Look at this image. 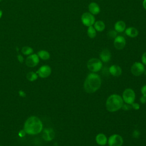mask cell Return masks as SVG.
I'll use <instances>...</instances> for the list:
<instances>
[{"instance_id": "4", "label": "cell", "mask_w": 146, "mask_h": 146, "mask_svg": "<svg viewBox=\"0 0 146 146\" xmlns=\"http://www.w3.org/2000/svg\"><path fill=\"white\" fill-rule=\"evenodd\" d=\"M87 67L91 72L96 73L102 68L103 63L99 59L91 58L87 62Z\"/></svg>"}, {"instance_id": "24", "label": "cell", "mask_w": 146, "mask_h": 146, "mask_svg": "<svg viewBox=\"0 0 146 146\" xmlns=\"http://www.w3.org/2000/svg\"><path fill=\"white\" fill-rule=\"evenodd\" d=\"M107 36L110 39H115L117 35V32L114 30H110L107 34Z\"/></svg>"}, {"instance_id": "15", "label": "cell", "mask_w": 146, "mask_h": 146, "mask_svg": "<svg viewBox=\"0 0 146 146\" xmlns=\"http://www.w3.org/2000/svg\"><path fill=\"white\" fill-rule=\"evenodd\" d=\"M99 56H100V59L102 62L107 63L110 60L111 58V52L109 51V50L104 49L100 52L99 54Z\"/></svg>"}, {"instance_id": "32", "label": "cell", "mask_w": 146, "mask_h": 146, "mask_svg": "<svg viewBox=\"0 0 146 146\" xmlns=\"http://www.w3.org/2000/svg\"><path fill=\"white\" fill-rule=\"evenodd\" d=\"M17 59L20 63H22L23 62V58L21 55H18L17 56Z\"/></svg>"}, {"instance_id": "10", "label": "cell", "mask_w": 146, "mask_h": 146, "mask_svg": "<svg viewBox=\"0 0 146 146\" xmlns=\"http://www.w3.org/2000/svg\"><path fill=\"white\" fill-rule=\"evenodd\" d=\"M39 62V58L38 55L35 54H31L29 55L26 59V64L28 67H34L36 66Z\"/></svg>"}, {"instance_id": "35", "label": "cell", "mask_w": 146, "mask_h": 146, "mask_svg": "<svg viewBox=\"0 0 146 146\" xmlns=\"http://www.w3.org/2000/svg\"><path fill=\"white\" fill-rule=\"evenodd\" d=\"M2 15V11L1 10H0V18H1Z\"/></svg>"}, {"instance_id": "26", "label": "cell", "mask_w": 146, "mask_h": 146, "mask_svg": "<svg viewBox=\"0 0 146 146\" xmlns=\"http://www.w3.org/2000/svg\"><path fill=\"white\" fill-rule=\"evenodd\" d=\"M140 133L139 131H138L137 129H135L132 132V137L133 138L137 139L140 136Z\"/></svg>"}, {"instance_id": "14", "label": "cell", "mask_w": 146, "mask_h": 146, "mask_svg": "<svg viewBox=\"0 0 146 146\" xmlns=\"http://www.w3.org/2000/svg\"><path fill=\"white\" fill-rule=\"evenodd\" d=\"M95 141L98 145L104 146L107 144L108 138L105 134L103 133H99L96 135L95 137Z\"/></svg>"}, {"instance_id": "8", "label": "cell", "mask_w": 146, "mask_h": 146, "mask_svg": "<svg viewBox=\"0 0 146 146\" xmlns=\"http://www.w3.org/2000/svg\"><path fill=\"white\" fill-rule=\"evenodd\" d=\"M109 146H121L123 144V137L118 134H113L108 138Z\"/></svg>"}, {"instance_id": "18", "label": "cell", "mask_w": 146, "mask_h": 146, "mask_svg": "<svg viewBox=\"0 0 146 146\" xmlns=\"http://www.w3.org/2000/svg\"><path fill=\"white\" fill-rule=\"evenodd\" d=\"M125 33L127 36L131 38H135L139 34L138 30L134 27H129L125 29Z\"/></svg>"}, {"instance_id": "36", "label": "cell", "mask_w": 146, "mask_h": 146, "mask_svg": "<svg viewBox=\"0 0 146 146\" xmlns=\"http://www.w3.org/2000/svg\"><path fill=\"white\" fill-rule=\"evenodd\" d=\"M144 74L145 75H146V70H145V71H144Z\"/></svg>"}, {"instance_id": "21", "label": "cell", "mask_w": 146, "mask_h": 146, "mask_svg": "<svg viewBox=\"0 0 146 146\" xmlns=\"http://www.w3.org/2000/svg\"><path fill=\"white\" fill-rule=\"evenodd\" d=\"M87 33L88 36L90 38H94L96 35V31L92 26L88 27Z\"/></svg>"}, {"instance_id": "20", "label": "cell", "mask_w": 146, "mask_h": 146, "mask_svg": "<svg viewBox=\"0 0 146 146\" xmlns=\"http://www.w3.org/2000/svg\"><path fill=\"white\" fill-rule=\"evenodd\" d=\"M38 56L42 60H47L50 58V53L46 50H40L38 52Z\"/></svg>"}, {"instance_id": "39", "label": "cell", "mask_w": 146, "mask_h": 146, "mask_svg": "<svg viewBox=\"0 0 146 146\" xmlns=\"http://www.w3.org/2000/svg\"><path fill=\"white\" fill-rule=\"evenodd\" d=\"M108 146H109V145H108Z\"/></svg>"}, {"instance_id": "29", "label": "cell", "mask_w": 146, "mask_h": 146, "mask_svg": "<svg viewBox=\"0 0 146 146\" xmlns=\"http://www.w3.org/2000/svg\"><path fill=\"white\" fill-rule=\"evenodd\" d=\"M140 91L143 95H144L146 96V84H145L141 87Z\"/></svg>"}, {"instance_id": "9", "label": "cell", "mask_w": 146, "mask_h": 146, "mask_svg": "<svg viewBox=\"0 0 146 146\" xmlns=\"http://www.w3.org/2000/svg\"><path fill=\"white\" fill-rule=\"evenodd\" d=\"M36 73L39 77L42 78H46L51 75V68L48 65H43L39 67Z\"/></svg>"}, {"instance_id": "27", "label": "cell", "mask_w": 146, "mask_h": 146, "mask_svg": "<svg viewBox=\"0 0 146 146\" xmlns=\"http://www.w3.org/2000/svg\"><path fill=\"white\" fill-rule=\"evenodd\" d=\"M132 108L134 109L135 110H138L140 109V104L137 103L133 102L132 104H131Z\"/></svg>"}, {"instance_id": "5", "label": "cell", "mask_w": 146, "mask_h": 146, "mask_svg": "<svg viewBox=\"0 0 146 146\" xmlns=\"http://www.w3.org/2000/svg\"><path fill=\"white\" fill-rule=\"evenodd\" d=\"M122 99L124 103L131 104L135 102L136 95L135 91L132 88H126L122 94Z\"/></svg>"}, {"instance_id": "13", "label": "cell", "mask_w": 146, "mask_h": 146, "mask_svg": "<svg viewBox=\"0 0 146 146\" xmlns=\"http://www.w3.org/2000/svg\"><path fill=\"white\" fill-rule=\"evenodd\" d=\"M108 71L111 75L113 76L118 77L121 75L122 73V69L121 68L116 64H113L109 67Z\"/></svg>"}, {"instance_id": "25", "label": "cell", "mask_w": 146, "mask_h": 146, "mask_svg": "<svg viewBox=\"0 0 146 146\" xmlns=\"http://www.w3.org/2000/svg\"><path fill=\"white\" fill-rule=\"evenodd\" d=\"M131 108H132L131 105L129 104H127V103H123V105H122V107H121V109L124 111H129Z\"/></svg>"}, {"instance_id": "2", "label": "cell", "mask_w": 146, "mask_h": 146, "mask_svg": "<svg viewBox=\"0 0 146 146\" xmlns=\"http://www.w3.org/2000/svg\"><path fill=\"white\" fill-rule=\"evenodd\" d=\"M43 129V124L40 119L35 116L29 117L24 124L23 129L29 135H36L41 132Z\"/></svg>"}, {"instance_id": "30", "label": "cell", "mask_w": 146, "mask_h": 146, "mask_svg": "<svg viewBox=\"0 0 146 146\" xmlns=\"http://www.w3.org/2000/svg\"><path fill=\"white\" fill-rule=\"evenodd\" d=\"M140 102L142 104H145L146 103V96L142 95L140 98Z\"/></svg>"}, {"instance_id": "23", "label": "cell", "mask_w": 146, "mask_h": 146, "mask_svg": "<svg viewBox=\"0 0 146 146\" xmlns=\"http://www.w3.org/2000/svg\"><path fill=\"white\" fill-rule=\"evenodd\" d=\"M33 49L29 46H24L22 48V52L25 55H30L33 53Z\"/></svg>"}, {"instance_id": "33", "label": "cell", "mask_w": 146, "mask_h": 146, "mask_svg": "<svg viewBox=\"0 0 146 146\" xmlns=\"http://www.w3.org/2000/svg\"><path fill=\"white\" fill-rule=\"evenodd\" d=\"M19 95L20 96L23 97V98L26 96V93L23 91H22V90H20L19 91Z\"/></svg>"}, {"instance_id": "11", "label": "cell", "mask_w": 146, "mask_h": 146, "mask_svg": "<svg viewBox=\"0 0 146 146\" xmlns=\"http://www.w3.org/2000/svg\"><path fill=\"white\" fill-rule=\"evenodd\" d=\"M114 47L117 50H121L124 48L126 44V41L125 38L120 35H117L115 39L113 42Z\"/></svg>"}, {"instance_id": "7", "label": "cell", "mask_w": 146, "mask_h": 146, "mask_svg": "<svg viewBox=\"0 0 146 146\" xmlns=\"http://www.w3.org/2000/svg\"><path fill=\"white\" fill-rule=\"evenodd\" d=\"M81 21L84 26L89 27L92 26L94 24L95 22V18L94 15L90 12H86L82 15Z\"/></svg>"}, {"instance_id": "17", "label": "cell", "mask_w": 146, "mask_h": 146, "mask_svg": "<svg viewBox=\"0 0 146 146\" xmlns=\"http://www.w3.org/2000/svg\"><path fill=\"white\" fill-rule=\"evenodd\" d=\"M126 27L125 23L123 21H119L115 23L114 29L116 32L122 33L125 31Z\"/></svg>"}, {"instance_id": "28", "label": "cell", "mask_w": 146, "mask_h": 146, "mask_svg": "<svg viewBox=\"0 0 146 146\" xmlns=\"http://www.w3.org/2000/svg\"><path fill=\"white\" fill-rule=\"evenodd\" d=\"M141 63L146 66V52H144L141 56Z\"/></svg>"}, {"instance_id": "3", "label": "cell", "mask_w": 146, "mask_h": 146, "mask_svg": "<svg viewBox=\"0 0 146 146\" xmlns=\"http://www.w3.org/2000/svg\"><path fill=\"white\" fill-rule=\"evenodd\" d=\"M123 103L122 97L119 95L113 94L109 96L107 99L106 107L109 112H114L121 109Z\"/></svg>"}, {"instance_id": "16", "label": "cell", "mask_w": 146, "mask_h": 146, "mask_svg": "<svg viewBox=\"0 0 146 146\" xmlns=\"http://www.w3.org/2000/svg\"><path fill=\"white\" fill-rule=\"evenodd\" d=\"M88 10L90 13L94 15H97L100 13V9L97 3L91 2L88 5Z\"/></svg>"}, {"instance_id": "31", "label": "cell", "mask_w": 146, "mask_h": 146, "mask_svg": "<svg viewBox=\"0 0 146 146\" xmlns=\"http://www.w3.org/2000/svg\"><path fill=\"white\" fill-rule=\"evenodd\" d=\"M26 134V132L25 131L24 129L21 130V131L19 132V133H18V135H19L20 137H24Z\"/></svg>"}, {"instance_id": "34", "label": "cell", "mask_w": 146, "mask_h": 146, "mask_svg": "<svg viewBox=\"0 0 146 146\" xmlns=\"http://www.w3.org/2000/svg\"><path fill=\"white\" fill-rule=\"evenodd\" d=\"M143 6L144 8V9L146 10V0H144L143 2Z\"/></svg>"}, {"instance_id": "1", "label": "cell", "mask_w": 146, "mask_h": 146, "mask_svg": "<svg viewBox=\"0 0 146 146\" xmlns=\"http://www.w3.org/2000/svg\"><path fill=\"white\" fill-rule=\"evenodd\" d=\"M102 80L100 76L96 73L91 72L84 80L83 88L87 93L92 94L100 88Z\"/></svg>"}, {"instance_id": "22", "label": "cell", "mask_w": 146, "mask_h": 146, "mask_svg": "<svg viewBox=\"0 0 146 146\" xmlns=\"http://www.w3.org/2000/svg\"><path fill=\"white\" fill-rule=\"evenodd\" d=\"M26 78L30 82L35 81L38 78V74L36 72L33 71L29 72L26 75Z\"/></svg>"}, {"instance_id": "37", "label": "cell", "mask_w": 146, "mask_h": 146, "mask_svg": "<svg viewBox=\"0 0 146 146\" xmlns=\"http://www.w3.org/2000/svg\"><path fill=\"white\" fill-rule=\"evenodd\" d=\"M1 1H2V0H0V2H1Z\"/></svg>"}, {"instance_id": "38", "label": "cell", "mask_w": 146, "mask_h": 146, "mask_svg": "<svg viewBox=\"0 0 146 146\" xmlns=\"http://www.w3.org/2000/svg\"><path fill=\"white\" fill-rule=\"evenodd\" d=\"M0 146H2V145H0Z\"/></svg>"}, {"instance_id": "12", "label": "cell", "mask_w": 146, "mask_h": 146, "mask_svg": "<svg viewBox=\"0 0 146 146\" xmlns=\"http://www.w3.org/2000/svg\"><path fill=\"white\" fill-rule=\"evenodd\" d=\"M42 137L43 139L46 141H51L54 139L55 137L54 131L51 128H47L44 129L42 132Z\"/></svg>"}, {"instance_id": "19", "label": "cell", "mask_w": 146, "mask_h": 146, "mask_svg": "<svg viewBox=\"0 0 146 146\" xmlns=\"http://www.w3.org/2000/svg\"><path fill=\"white\" fill-rule=\"evenodd\" d=\"M105 24L102 21H98L96 22H95L94 24V27L96 30V31H98L99 32L103 31L105 29Z\"/></svg>"}, {"instance_id": "6", "label": "cell", "mask_w": 146, "mask_h": 146, "mask_svg": "<svg viewBox=\"0 0 146 146\" xmlns=\"http://www.w3.org/2000/svg\"><path fill=\"white\" fill-rule=\"evenodd\" d=\"M145 70L144 65L142 63L139 62H135L131 67V73L136 76L141 75L144 74Z\"/></svg>"}]
</instances>
